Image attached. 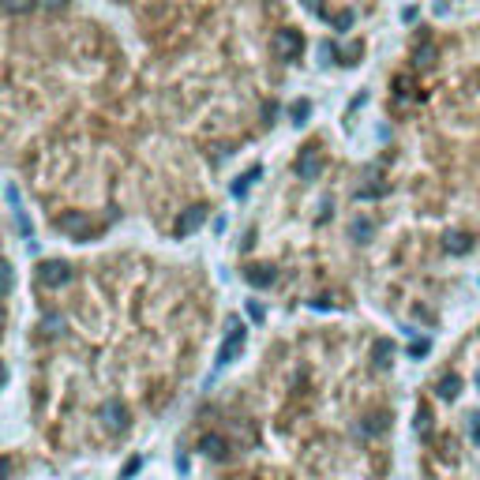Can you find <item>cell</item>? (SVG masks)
I'll list each match as a JSON object with an SVG mask.
<instances>
[{"label": "cell", "instance_id": "7a4b0ae2", "mask_svg": "<svg viewBox=\"0 0 480 480\" xmlns=\"http://www.w3.org/2000/svg\"><path fill=\"white\" fill-rule=\"evenodd\" d=\"M406 420L398 338L360 312H304L192 398L180 451L195 480H406Z\"/></svg>", "mask_w": 480, "mask_h": 480}, {"label": "cell", "instance_id": "ba28073f", "mask_svg": "<svg viewBox=\"0 0 480 480\" xmlns=\"http://www.w3.org/2000/svg\"><path fill=\"white\" fill-rule=\"evenodd\" d=\"M289 116H293V124H304V120L312 116V102H297L289 109Z\"/></svg>", "mask_w": 480, "mask_h": 480}, {"label": "cell", "instance_id": "8992f818", "mask_svg": "<svg viewBox=\"0 0 480 480\" xmlns=\"http://www.w3.org/2000/svg\"><path fill=\"white\" fill-rule=\"evenodd\" d=\"M435 64H439V46H435V41H417V46H413V57H409V68L413 72H432Z\"/></svg>", "mask_w": 480, "mask_h": 480}, {"label": "cell", "instance_id": "3957f363", "mask_svg": "<svg viewBox=\"0 0 480 480\" xmlns=\"http://www.w3.org/2000/svg\"><path fill=\"white\" fill-rule=\"evenodd\" d=\"M409 480H480V308L409 387Z\"/></svg>", "mask_w": 480, "mask_h": 480}, {"label": "cell", "instance_id": "8fae6325", "mask_svg": "<svg viewBox=\"0 0 480 480\" xmlns=\"http://www.w3.org/2000/svg\"><path fill=\"white\" fill-rule=\"evenodd\" d=\"M308 4V12H319V0H304Z\"/></svg>", "mask_w": 480, "mask_h": 480}, {"label": "cell", "instance_id": "6da1fadb", "mask_svg": "<svg viewBox=\"0 0 480 480\" xmlns=\"http://www.w3.org/2000/svg\"><path fill=\"white\" fill-rule=\"evenodd\" d=\"M222 331L203 267L120 252L41 259L23 331L30 446L53 469L132 454L192 406Z\"/></svg>", "mask_w": 480, "mask_h": 480}, {"label": "cell", "instance_id": "30bf717a", "mask_svg": "<svg viewBox=\"0 0 480 480\" xmlns=\"http://www.w3.org/2000/svg\"><path fill=\"white\" fill-rule=\"evenodd\" d=\"M38 8H46V12H60V8H68V0H38Z\"/></svg>", "mask_w": 480, "mask_h": 480}, {"label": "cell", "instance_id": "9c48e42d", "mask_svg": "<svg viewBox=\"0 0 480 480\" xmlns=\"http://www.w3.org/2000/svg\"><path fill=\"white\" fill-rule=\"evenodd\" d=\"M331 23H334L338 30H349V23H353V12H338V15L331 19Z\"/></svg>", "mask_w": 480, "mask_h": 480}, {"label": "cell", "instance_id": "52a82bcc", "mask_svg": "<svg viewBox=\"0 0 480 480\" xmlns=\"http://www.w3.org/2000/svg\"><path fill=\"white\" fill-rule=\"evenodd\" d=\"M0 8H4L8 15H27L38 8V0H0Z\"/></svg>", "mask_w": 480, "mask_h": 480}, {"label": "cell", "instance_id": "5b68a950", "mask_svg": "<svg viewBox=\"0 0 480 480\" xmlns=\"http://www.w3.org/2000/svg\"><path fill=\"white\" fill-rule=\"evenodd\" d=\"M270 49H274V57H278V60L293 64V60L300 57V49H304L300 30H293V27H281V30H274V38H270Z\"/></svg>", "mask_w": 480, "mask_h": 480}, {"label": "cell", "instance_id": "277c9868", "mask_svg": "<svg viewBox=\"0 0 480 480\" xmlns=\"http://www.w3.org/2000/svg\"><path fill=\"white\" fill-rule=\"evenodd\" d=\"M15 267L0 252V394L12 372V342H15Z\"/></svg>", "mask_w": 480, "mask_h": 480}]
</instances>
